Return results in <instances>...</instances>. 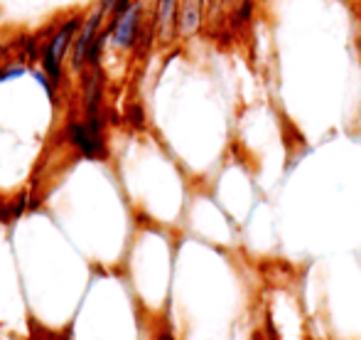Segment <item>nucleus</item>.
<instances>
[{"label": "nucleus", "mask_w": 361, "mask_h": 340, "mask_svg": "<svg viewBox=\"0 0 361 340\" xmlns=\"http://www.w3.org/2000/svg\"><path fill=\"white\" fill-rule=\"evenodd\" d=\"M81 23H84L81 18H69L67 23H62L57 30H54V35L47 40V45H44L42 69L54 84H57L59 77H62V67H64L67 54H72L74 40L81 30Z\"/></svg>", "instance_id": "2"}, {"label": "nucleus", "mask_w": 361, "mask_h": 340, "mask_svg": "<svg viewBox=\"0 0 361 340\" xmlns=\"http://www.w3.org/2000/svg\"><path fill=\"white\" fill-rule=\"evenodd\" d=\"M150 15V35L157 45L170 47L172 42L180 40L177 35V15H180V0H152Z\"/></svg>", "instance_id": "3"}, {"label": "nucleus", "mask_w": 361, "mask_h": 340, "mask_svg": "<svg viewBox=\"0 0 361 340\" xmlns=\"http://www.w3.org/2000/svg\"><path fill=\"white\" fill-rule=\"evenodd\" d=\"M145 25L150 28V15H147L145 0H133L128 8L116 13L109 20V33H106V45L118 52H133L138 42L143 40Z\"/></svg>", "instance_id": "1"}, {"label": "nucleus", "mask_w": 361, "mask_h": 340, "mask_svg": "<svg viewBox=\"0 0 361 340\" xmlns=\"http://www.w3.org/2000/svg\"><path fill=\"white\" fill-rule=\"evenodd\" d=\"M27 74V67L23 62H8L5 67H0V84L15 82V79H23Z\"/></svg>", "instance_id": "5"}, {"label": "nucleus", "mask_w": 361, "mask_h": 340, "mask_svg": "<svg viewBox=\"0 0 361 340\" xmlns=\"http://www.w3.org/2000/svg\"><path fill=\"white\" fill-rule=\"evenodd\" d=\"M157 340H175V338H172V336H170V333H162V336H160V338H157Z\"/></svg>", "instance_id": "7"}, {"label": "nucleus", "mask_w": 361, "mask_h": 340, "mask_svg": "<svg viewBox=\"0 0 361 340\" xmlns=\"http://www.w3.org/2000/svg\"><path fill=\"white\" fill-rule=\"evenodd\" d=\"M214 3H221L224 8H233V5H236L238 0H214Z\"/></svg>", "instance_id": "6"}, {"label": "nucleus", "mask_w": 361, "mask_h": 340, "mask_svg": "<svg viewBox=\"0 0 361 340\" xmlns=\"http://www.w3.org/2000/svg\"><path fill=\"white\" fill-rule=\"evenodd\" d=\"M212 0H180V15H177V35L182 42L200 37L209 20Z\"/></svg>", "instance_id": "4"}]
</instances>
